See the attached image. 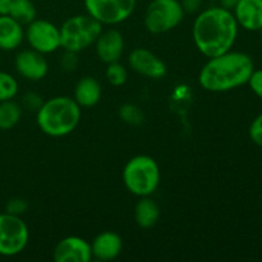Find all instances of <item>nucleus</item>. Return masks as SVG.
Listing matches in <instances>:
<instances>
[{
	"instance_id": "f257e3e1",
	"label": "nucleus",
	"mask_w": 262,
	"mask_h": 262,
	"mask_svg": "<svg viewBox=\"0 0 262 262\" xmlns=\"http://www.w3.org/2000/svg\"><path fill=\"white\" fill-rule=\"evenodd\" d=\"M238 23L232 10L211 7L202 10L192 27V37L197 50L206 58L222 55L234 45Z\"/></svg>"
},
{
	"instance_id": "c85d7f7f",
	"label": "nucleus",
	"mask_w": 262,
	"mask_h": 262,
	"mask_svg": "<svg viewBox=\"0 0 262 262\" xmlns=\"http://www.w3.org/2000/svg\"><path fill=\"white\" fill-rule=\"evenodd\" d=\"M184 13H194L201 8L204 0H179Z\"/></svg>"
},
{
	"instance_id": "393cba45",
	"label": "nucleus",
	"mask_w": 262,
	"mask_h": 262,
	"mask_svg": "<svg viewBox=\"0 0 262 262\" xmlns=\"http://www.w3.org/2000/svg\"><path fill=\"white\" fill-rule=\"evenodd\" d=\"M250 137L257 146L262 147V113L253 119L250 127Z\"/></svg>"
},
{
	"instance_id": "5701e85b",
	"label": "nucleus",
	"mask_w": 262,
	"mask_h": 262,
	"mask_svg": "<svg viewBox=\"0 0 262 262\" xmlns=\"http://www.w3.org/2000/svg\"><path fill=\"white\" fill-rule=\"evenodd\" d=\"M119 115L123 122L132 125H138L143 122V113L138 106L133 104H124L119 110Z\"/></svg>"
},
{
	"instance_id": "bb28decb",
	"label": "nucleus",
	"mask_w": 262,
	"mask_h": 262,
	"mask_svg": "<svg viewBox=\"0 0 262 262\" xmlns=\"http://www.w3.org/2000/svg\"><path fill=\"white\" fill-rule=\"evenodd\" d=\"M78 53H72V51H66L64 55L61 56V67L64 71L72 72L77 68L78 66V58H77Z\"/></svg>"
},
{
	"instance_id": "b1692460",
	"label": "nucleus",
	"mask_w": 262,
	"mask_h": 262,
	"mask_svg": "<svg viewBox=\"0 0 262 262\" xmlns=\"http://www.w3.org/2000/svg\"><path fill=\"white\" fill-rule=\"evenodd\" d=\"M28 209V204L26 200L23 199H12L8 201L7 206H5V212L12 215H17L20 216L22 214H25L26 210Z\"/></svg>"
},
{
	"instance_id": "f03ea898",
	"label": "nucleus",
	"mask_w": 262,
	"mask_h": 262,
	"mask_svg": "<svg viewBox=\"0 0 262 262\" xmlns=\"http://www.w3.org/2000/svg\"><path fill=\"white\" fill-rule=\"evenodd\" d=\"M255 71L250 55L239 51H227L209 58L199 74L201 87L210 92H227L248 82Z\"/></svg>"
},
{
	"instance_id": "aec40b11",
	"label": "nucleus",
	"mask_w": 262,
	"mask_h": 262,
	"mask_svg": "<svg viewBox=\"0 0 262 262\" xmlns=\"http://www.w3.org/2000/svg\"><path fill=\"white\" fill-rule=\"evenodd\" d=\"M9 15L20 25H28L36 19L37 10L32 0H10Z\"/></svg>"
},
{
	"instance_id": "4468645a",
	"label": "nucleus",
	"mask_w": 262,
	"mask_h": 262,
	"mask_svg": "<svg viewBox=\"0 0 262 262\" xmlns=\"http://www.w3.org/2000/svg\"><path fill=\"white\" fill-rule=\"evenodd\" d=\"M123 241L118 233L102 232L95 237L91 243L92 258L99 261H113L120 255Z\"/></svg>"
},
{
	"instance_id": "f8f14e48",
	"label": "nucleus",
	"mask_w": 262,
	"mask_h": 262,
	"mask_svg": "<svg viewBox=\"0 0 262 262\" xmlns=\"http://www.w3.org/2000/svg\"><path fill=\"white\" fill-rule=\"evenodd\" d=\"M53 258L55 262H89L92 260L91 243L76 235L66 237L54 248Z\"/></svg>"
},
{
	"instance_id": "9b49d317",
	"label": "nucleus",
	"mask_w": 262,
	"mask_h": 262,
	"mask_svg": "<svg viewBox=\"0 0 262 262\" xmlns=\"http://www.w3.org/2000/svg\"><path fill=\"white\" fill-rule=\"evenodd\" d=\"M14 66L18 74L28 81H41L49 72V63L45 55L33 49L19 51L15 55Z\"/></svg>"
},
{
	"instance_id": "9d476101",
	"label": "nucleus",
	"mask_w": 262,
	"mask_h": 262,
	"mask_svg": "<svg viewBox=\"0 0 262 262\" xmlns=\"http://www.w3.org/2000/svg\"><path fill=\"white\" fill-rule=\"evenodd\" d=\"M129 67L141 76L151 79H161L166 76L165 63L156 54L145 48H137L128 56Z\"/></svg>"
},
{
	"instance_id": "4be33fe9",
	"label": "nucleus",
	"mask_w": 262,
	"mask_h": 262,
	"mask_svg": "<svg viewBox=\"0 0 262 262\" xmlns=\"http://www.w3.org/2000/svg\"><path fill=\"white\" fill-rule=\"evenodd\" d=\"M105 77H106L107 82L115 87L123 86L127 82L128 72L124 66L119 63V61H114V63H109L105 71Z\"/></svg>"
},
{
	"instance_id": "412c9836",
	"label": "nucleus",
	"mask_w": 262,
	"mask_h": 262,
	"mask_svg": "<svg viewBox=\"0 0 262 262\" xmlns=\"http://www.w3.org/2000/svg\"><path fill=\"white\" fill-rule=\"evenodd\" d=\"M19 84L18 81L7 72L0 71V102L13 100L18 95Z\"/></svg>"
},
{
	"instance_id": "6e6552de",
	"label": "nucleus",
	"mask_w": 262,
	"mask_h": 262,
	"mask_svg": "<svg viewBox=\"0 0 262 262\" xmlns=\"http://www.w3.org/2000/svg\"><path fill=\"white\" fill-rule=\"evenodd\" d=\"M87 14L101 25H119L136 9L137 0H83Z\"/></svg>"
},
{
	"instance_id": "cd10ccee",
	"label": "nucleus",
	"mask_w": 262,
	"mask_h": 262,
	"mask_svg": "<svg viewBox=\"0 0 262 262\" xmlns=\"http://www.w3.org/2000/svg\"><path fill=\"white\" fill-rule=\"evenodd\" d=\"M23 105L30 110H38V107L42 105V101H41V97L38 95L31 92L23 97Z\"/></svg>"
},
{
	"instance_id": "c756f323",
	"label": "nucleus",
	"mask_w": 262,
	"mask_h": 262,
	"mask_svg": "<svg viewBox=\"0 0 262 262\" xmlns=\"http://www.w3.org/2000/svg\"><path fill=\"white\" fill-rule=\"evenodd\" d=\"M10 0H0V15H9Z\"/></svg>"
},
{
	"instance_id": "0eeeda50",
	"label": "nucleus",
	"mask_w": 262,
	"mask_h": 262,
	"mask_svg": "<svg viewBox=\"0 0 262 262\" xmlns=\"http://www.w3.org/2000/svg\"><path fill=\"white\" fill-rule=\"evenodd\" d=\"M30 230L17 215L0 214V256L13 257L27 247Z\"/></svg>"
},
{
	"instance_id": "dca6fc26",
	"label": "nucleus",
	"mask_w": 262,
	"mask_h": 262,
	"mask_svg": "<svg viewBox=\"0 0 262 262\" xmlns=\"http://www.w3.org/2000/svg\"><path fill=\"white\" fill-rule=\"evenodd\" d=\"M25 40L22 25L10 15H0V51L15 50Z\"/></svg>"
},
{
	"instance_id": "7ed1b4c3",
	"label": "nucleus",
	"mask_w": 262,
	"mask_h": 262,
	"mask_svg": "<svg viewBox=\"0 0 262 262\" xmlns=\"http://www.w3.org/2000/svg\"><path fill=\"white\" fill-rule=\"evenodd\" d=\"M81 120V106L68 96H55L42 102L36 122L41 132L50 137H64L73 132Z\"/></svg>"
},
{
	"instance_id": "a211bd4d",
	"label": "nucleus",
	"mask_w": 262,
	"mask_h": 262,
	"mask_svg": "<svg viewBox=\"0 0 262 262\" xmlns=\"http://www.w3.org/2000/svg\"><path fill=\"white\" fill-rule=\"evenodd\" d=\"M159 217H160L159 205L152 199H150V196L141 197L135 207V220L138 227L150 229L159 222Z\"/></svg>"
},
{
	"instance_id": "ddd939ff",
	"label": "nucleus",
	"mask_w": 262,
	"mask_h": 262,
	"mask_svg": "<svg viewBox=\"0 0 262 262\" xmlns=\"http://www.w3.org/2000/svg\"><path fill=\"white\" fill-rule=\"evenodd\" d=\"M95 50L100 60L105 64L119 61L124 51V37L118 30L102 31L95 41Z\"/></svg>"
},
{
	"instance_id": "423d86ee",
	"label": "nucleus",
	"mask_w": 262,
	"mask_h": 262,
	"mask_svg": "<svg viewBox=\"0 0 262 262\" xmlns=\"http://www.w3.org/2000/svg\"><path fill=\"white\" fill-rule=\"evenodd\" d=\"M183 18L184 10L179 0H151L143 23L148 32L160 35L178 27Z\"/></svg>"
},
{
	"instance_id": "a878e982",
	"label": "nucleus",
	"mask_w": 262,
	"mask_h": 262,
	"mask_svg": "<svg viewBox=\"0 0 262 262\" xmlns=\"http://www.w3.org/2000/svg\"><path fill=\"white\" fill-rule=\"evenodd\" d=\"M247 83L250 84L253 94H255L256 96L260 97V99H262V69L253 71Z\"/></svg>"
},
{
	"instance_id": "20e7f679",
	"label": "nucleus",
	"mask_w": 262,
	"mask_h": 262,
	"mask_svg": "<svg viewBox=\"0 0 262 262\" xmlns=\"http://www.w3.org/2000/svg\"><path fill=\"white\" fill-rule=\"evenodd\" d=\"M123 183L132 194L147 197L155 193L160 184V168L151 156L137 155L128 160L123 169Z\"/></svg>"
},
{
	"instance_id": "39448f33",
	"label": "nucleus",
	"mask_w": 262,
	"mask_h": 262,
	"mask_svg": "<svg viewBox=\"0 0 262 262\" xmlns=\"http://www.w3.org/2000/svg\"><path fill=\"white\" fill-rule=\"evenodd\" d=\"M59 30L61 48L66 51L79 53L95 43L102 32V25L91 15L82 14L68 18Z\"/></svg>"
},
{
	"instance_id": "1a4fd4ad",
	"label": "nucleus",
	"mask_w": 262,
	"mask_h": 262,
	"mask_svg": "<svg viewBox=\"0 0 262 262\" xmlns=\"http://www.w3.org/2000/svg\"><path fill=\"white\" fill-rule=\"evenodd\" d=\"M31 49L41 54H51L61 48L60 30L46 19H33L25 32Z\"/></svg>"
},
{
	"instance_id": "7c9ffc66",
	"label": "nucleus",
	"mask_w": 262,
	"mask_h": 262,
	"mask_svg": "<svg viewBox=\"0 0 262 262\" xmlns=\"http://www.w3.org/2000/svg\"><path fill=\"white\" fill-rule=\"evenodd\" d=\"M238 2H239V0H219L220 7L225 8V9H229V10L234 9V7L238 4Z\"/></svg>"
},
{
	"instance_id": "2eb2a0df",
	"label": "nucleus",
	"mask_w": 262,
	"mask_h": 262,
	"mask_svg": "<svg viewBox=\"0 0 262 262\" xmlns=\"http://www.w3.org/2000/svg\"><path fill=\"white\" fill-rule=\"evenodd\" d=\"M238 26L247 31L262 30V0H239L233 9Z\"/></svg>"
},
{
	"instance_id": "f3484780",
	"label": "nucleus",
	"mask_w": 262,
	"mask_h": 262,
	"mask_svg": "<svg viewBox=\"0 0 262 262\" xmlns=\"http://www.w3.org/2000/svg\"><path fill=\"white\" fill-rule=\"evenodd\" d=\"M101 84L94 77H83L74 87V96L81 107H92L101 99Z\"/></svg>"
},
{
	"instance_id": "6ab92c4d",
	"label": "nucleus",
	"mask_w": 262,
	"mask_h": 262,
	"mask_svg": "<svg viewBox=\"0 0 262 262\" xmlns=\"http://www.w3.org/2000/svg\"><path fill=\"white\" fill-rule=\"evenodd\" d=\"M22 118V106L14 100L0 102V129H13Z\"/></svg>"
}]
</instances>
